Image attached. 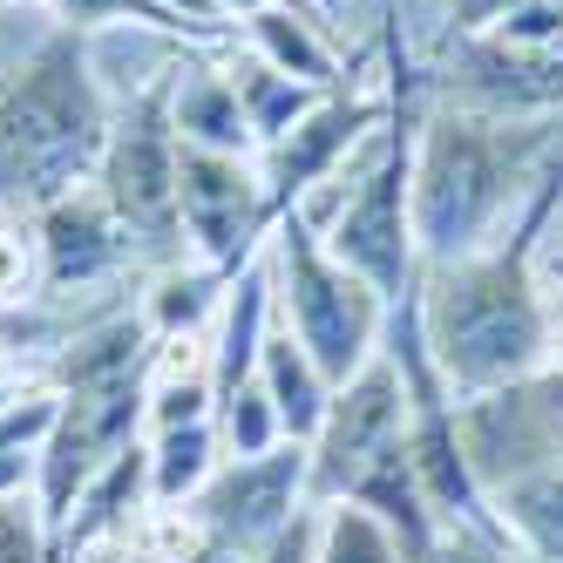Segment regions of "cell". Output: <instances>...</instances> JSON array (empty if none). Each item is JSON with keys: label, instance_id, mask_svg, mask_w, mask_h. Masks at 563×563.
Instances as JSON below:
<instances>
[{"label": "cell", "instance_id": "1", "mask_svg": "<svg viewBox=\"0 0 563 563\" xmlns=\"http://www.w3.org/2000/svg\"><path fill=\"white\" fill-rule=\"evenodd\" d=\"M115 96L96 75L89 34L55 27L0 75V218H34L82 190L102 164Z\"/></svg>", "mask_w": 563, "mask_h": 563}, {"label": "cell", "instance_id": "2", "mask_svg": "<svg viewBox=\"0 0 563 563\" xmlns=\"http://www.w3.org/2000/svg\"><path fill=\"white\" fill-rule=\"evenodd\" d=\"M556 123H503L434 102L415 130V245L421 272L482 252L530 197Z\"/></svg>", "mask_w": 563, "mask_h": 563}, {"label": "cell", "instance_id": "3", "mask_svg": "<svg viewBox=\"0 0 563 563\" xmlns=\"http://www.w3.org/2000/svg\"><path fill=\"white\" fill-rule=\"evenodd\" d=\"M265 265H272V306H278V327H286L333 387L353 380L387 340V299L367 286L360 272H346L327 238H319L306 218H278L265 238Z\"/></svg>", "mask_w": 563, "mask_h": 563}, {"label": "cell", "instance_id": "4", "mask_svg": "<svg viewBox=\"0 0 563 563\" xmlns=\"http://www.w3.org/2000/svg\"><path fill=\"white\" fill-rule=\"evenodd\" d=\"M177 156H184V143L170 130V75H164V82H150L143 96L115 102L102 164L89 177L109 197V211L123 218V231L136 238L143 272L190 258L184 252V218H177Z\"/></svg>", "mask_w": 563, "mask_h": 563}, {"label": "cell", "instance_id": "5", "mask_svg": "<svg viewBox=\"0 0 563 563\" xmlns=\"http://www.w3.org/2000/svg\"><path fill=\"white\" fill-rule=\"evenodd\" d=\"M34 238H42V299L55 306H115L143 292V258L123 218L109 211L96 184L55 197L48 211H34Z\"/></svg>", "mask_w": 563, "mask_h": 563}, {"label": "cell", "instance_id": "6", "mask_svg": "<svg viewBox=\"0 0 563 563\" xmlns=\"http://www.w3.org/2000/svg\"><path fill=\"white\" fill-rule=\"evenodd\" d=\"M408 441V387H400V367L387 353H374L353 380L333 387L327 400V421L306 441V496L312 509L327 503H346L360 489L380 455H394Z\"/></svg>", "mask_w": 563, "mask_h": 563}, {"label": "cell", "instance_id": "7", "mask_svg": "<svg viewBox=\"0 0 563 563\" xmlns=\"http://www.w3.org/2000/svg\"><path fill=\"white\" fill-rule=\"evenodd\" d=\"M177 218H184V252L211 272H238L265 252L278 224L258 156H218V150H184L177 156Z\"/></svg>", "mask_w": 563, "mask_h": 563}, {"label": "cell", "instance_id": "8", "mask_svg": "<svg viewBox=\"0 0 563 563\" xmlns=\"http://www.w3.org/2000/svg\"><path fill=\"white\" fill-rule=\"evenodd\" d=\"M184 509L205 522L211 550L265 556V550L312 509V496H306V441H278L272 455L224 462V468L205 482V496L184 503Z\"/></svg>", "mask_w": 563, "mask_h": 563}, {"label": "cell", "instance_id": "9", "mask_svg": "<svg viewBox=\"0 0 563 563\" xmlns=\"http://www.w3.org/2000/svg\"><path fill=\"white\" fill-rule=\"evenodd\" d=\"M387 115H394V109H387L380 75H360V82H346V89H333V96H319L286 136L258 150V177H265L272 211H278V218L299 211L306 197H312L360 143H367V136L387 123Z\"/></svg>", "mask_w": 563, "mask_h": 563}, {"label": "cell", "instance_id": "10", "mask_svg": "<svg viewBox=\"0 0 563 563\" xmlns=\"http://www.w3.org/2000/svg\"><path fill=\"white\" fill-rule=\"evenodd\" d=\"M434 102L503 115V123H556L563 115V34L543 48H496V42H449L434 68Z\"/></svg>", "mask_w": 563, "mask_h": 563}, {"label": "cell", "instance_id": "11", "mask_svg": "<svg viewBox=\"0 0 563 563\" xmlns=\"http://www.w3.org/2000/svg\"><path fill=\"white\" fill-rule=\"evenodd\" d=\"M170 130L184 150H218V156H258L252 123L238 109V89L224 75L218 48H190L170 68Z\"/></svg>", "mask_w": 563, "mask_h": 563}, {"label": "cell", "instance_id": "12", "mask_svg": "<svg viewBox=\"0 0 563 563\" xmlns=\"http://www.w3.org/2000/svg\"><path fill=\"white\" fill-rule=\"evenodd\" d=\"M272 327H278L272 265H265V252H258L252 265H238V272L224 278V306H218V319H211V380H218V394H231V387L252 380L258 346H265Z\"/></svg>", "mask_w": 563, "mask_h": 563}, {"label": "cell", "instance_id": "13", "mask_svg": "<svg viewBox=\"0 0 563 563\" xmlns=\"http://www.w3.org/2000/svg\"><path fill=\"white\" fill-rule=\"evenodd\" d=\"M489 509L522 563H563V455L489 489Z\"/></svg>", "mask_w": 563, "mask_h": 563}, {"label": "cell", "instance_id": "14", "mask_svg": "<svg viewBox=\"0 0 563 563\" xmlns=\"http://www.w3.org/2000/svg\"><path fill=\"white\" fill-rule=\"evenodd\" d=\"M252 380L265 387V400L278 408V428H286V441H312V434H319V421H327V400H333V380L319 374V360H312L286 327L265 333Z\"/></svg>", "mask_w": 563, "mask_h": 563}, {"label": "cell", "instance_id": "15", "mask_svg": "<svg viewBox=\"0 0 563 563\" xmlns=\"http://www.w3.org/2000/svg\"><path fill=\"white\" fill-rule=\"evenodd\" d=\"M224 55V75H231V89H238V109H245V123H252V143L265 150V143H278L299 115L319 102V96H333V89H312V82H292L286 68H272L265 55H252L245 42H231L218 48Z\"/></svg>", "mask_w": 563, "mask_h": 563}, {"label": "cell", "instance_id": "16", "mask_svg": "<svg viewBox=\"0 0 563 563\" xmlns=\"http://www.w3.org/2000/svg\"><path fill=\"white\" fill-rule=\"evenodd\" d=\"M143 327L150 340H170V333H211V319L224 306V272L197 265V258H177V265H156L143 278Z\"/></svg>", "mask_w": 563, "mask_h": 563}, {"label": "cell", "instance_id": "17", "mask_svg": "<svg viewBox=\"0 0 563 563\" xmlns=\"http://www.w3.org/2000/svg\"><path fill=\"white\" fill-rule=\"evenodd\" d=\"M143 449H150V496L156 503H197V496H205V482L224 468V449H218V428L211 421L143 434Z\"/></svg>", "mask_w": 563, "mask_h": 563}, {"label": "cell", "instance_id": "18", "mask_svg": "<svg viewBox=\"0 0 563 563\" xmlns=\"http://www.w3.org/2000/svg\"><path fill=\"white\" fill-rule=\"evenodd\" d=\"M102 563H205L211 537L184 503H150L109 550H96Z\"/></svg>", "mask_w": 563, "mask_h": 563}, {"label": "cell", "instance_id": "19", "mask_svg": "<svg viewBox=\"0 0 563 563\" xmlns=\"http://www.w3.org/2000/svg\"><path fill=\"white\" fill-rule=\"evenodd\" d=\"M211 428H218V449H224V462L272 455L278 441H286V428H278V408L265 400V387H258V380H245V387L218 394V415H211Z\"/></svg>", "mask_w": 563, "mask_h": 563}, {"label": "cell", "instance_id": "20", "mask_svg": "<svg viewBox=\"0 0 563 563\" xmlns=\"http://www.w3.org/2000/svg\"><path fill=\"white\" fill-rule=\"evenodd\" d=\"M42 8L68 34H109V27H164V34H184L164 8H156V0H42ZM184 42H190V34H184Z\"/></svg>", "mask_w": 563, "mask_h": 563}, {"label": "cell", "instance_id": "21", "mask_svg": "<svg viewBox=\"0 0 563 563\" xmlns=\"http://www.w3.org/2000/svg\"><path fill=\"white\" fill-rule=\"evenodd\" d=\"M42 299V238L34 218H0V312Z\"/></svg>", "mask_w": 563, "mask_h": 563}, {"label": "cell", "instance_id": "22", "mask_svg": "<svg viewBox=\"0 0 563 563\" xmlns=\"http://www.w3.org/2000/svg\"><path fill=\"white\" fill-rule=\"evenodd\" d=\"M211 415H218V380H211V374H190V380H150L143 434L190 428V421H211Z\"/></svg>", "mask_w": 563, "mask_h": 563}, {"label": "cell", "instance_id": "23", "mask_svg": "<svg viewBox=\"0 0 563 563\" xmlns=\"http://www.w3.org/2000/svg\"><path fill=\"white\" fill-rule=\"evenodd\" d=\"M421 563H522L516 550H509V537H482V530H441L434 543H428V556Z\"/></svg>", "mask_w": 563, "mask_h": 563}, {"label": "cell", "instance_id": "24", "mask_svg": "<svg viewBox=\"0 0 563 563\" xmlns=\"http://www.w3.org/2000/svg\"><path fill=\"white\" fill-rule=\"evenodd\" d=\"M156 8H164L197 48H224V42H231V27H224V14H218V0H156Z\"/></svg>", "mask_w": 563, "mask_h": 563}, {"label": "cell", "instance_id": "25", "mask_svg": "<svg viewBox=\"0 0 563 563\" xmlns=\"http://www.w3.org/2000/svg\"><path fill=\"white\" fill-rule=\"evenodd\" d=\"M258 563H319V509H306L286 537H278Z\"/></svg>", "mask_w": 563, "mask_h": 563}, {"label": "cell", "instance_id": "26", "mask_svg": "<svg viewBox=\"0 0 563 563\" xmlns=\"http://www.w3.org/2000/svg\"><path fill=\"white\" fill-rule=\"evenodd\" d=\"M34 387H42V380L27 374V360H21L14 346H0V415H8V408H21V400H27Z\"/></svg>", "mask_w": 563, "mask_h": 563}, {"label": "cell", "instance_id": "27", "mask_svg": "<svg viewBox=\"0 0 563 563\" xmlns=\"http://www.w3.org/2000/svg\"><path fill=\"white\" fill-rule=\"evenodd\" d=\"M258 8H272V0H218V14H224V27H231V34L245 27V21H252Z\"/></svg>", "mask_w": 563, "mask_h": 563}, {"label": "cell", "instance_id": "28", "mask_svg": "<svg viewBox=\"0 0 563 563\" xmlns=\"http://www.w3.org/2000/svg\"><path fill=\"white\" fill-rule=\"evenodd\" d=\"M306 8H319V14H333V21H340V8H346V0H306ZM340 27H346V21H340Z\"/></svg>", "mask_w": 563, "mask_h": 563}, {"label": "cell", "instance_id": "29", "mask_svg": "<svg viewBox=\"0 0 563 563\" xmlns=\"http://www.w3.org/2000/svg\"><path fill=\"white\" fill-rule=\"evenodd\" d=\"M205 563H258V556H238V550H211Z\"/></svg>", "mask_w": 563, "mask_h": 563}, {"label": "cell", "instance_id": "30", "mask_svg": "<svg viewBox=\"0 0 563 563\" xmlns=\"http://www.w3.org/2000/svg\"><path fill=\"white\" fill-rule=\"evenodd\" d=\"M55 563H102V556H55Z\"/></svg>", "mask_w": 563, "mask_h": 563}, {"label": "cell", "instance_id": "31", "mask_svg": "<svg viewBox=\"0 0 563 563\" xmlns=\"http://www.w3.org/2000/svg\"><path fill=\"white\" fill-rule=\"evenodd\" d=\"M0 8H14V0H0Z\"/></svg>", "mask_w": 563, "mask_h": 563}]
</instances>
